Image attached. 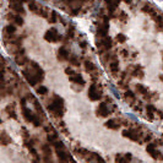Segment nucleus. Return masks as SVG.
I'll return each instance as SVG.
<instances>
[{
  "instance_id": "nucleus-1",
  "label": "nucleus",
  "mask_w": 163,
  "mask_h": 163,
  "mask_svg": "<svg viewBox=\"0 0 163 163\" xmlns=\"http://www.w3.org/2000/svg\"><path fill=\"white\" fill-rule=\"evenodd\" d=\"M142 135L140 130H137V129H133L130 128L129 130H124L123 131V136L131 140V141H135V142H142Z\"/></svg>"
},
{
  "instance_id": "nucleus-2",
  "label": "nucleus",
  "mask_w": 163,
  "mask_h": 163,
  "mask_svg": "<svg viewBox=\"0 0 163 163\" xmlns=\"http://www.w3.org/2000/svg\"><path fill=\"white\" fill-rule=\"evenodd\" d=\"M88 98H90L91 101H98L102 98V88L98 87V85L93 84L90 86V88H88Z\"/></svg>"
},
{
  "instance_id": "nucleus-3",
  "label": "nucleus",
  "mask_w": 163,
  "mask_h": 163,
  "mask_svg": "<svg viewBox=\"0 0 163 163\" xmlns=\"http://www.w3.org/2000/svg\"><path fill=\"white\" fill-rule=\"evenodd\" d=\"M45 40H48V42H58V40H63L64 38L58 35V32L55 28H50L48 32L45 33V36H44Z\"/></svg>"
},
{
  "instance_id": "nucleus-4",
  "label": "nucleus",
  "mask_w": 163,
  "mask_h": 163,
  "mask_svg": "<svg viewBox=\"0 0 163 163\" xmlns=\"http://www.w3.org/2000/svg\"><path fill=\"white\" fill-rule=\"evenodd\" d=\"M96 113H97L98 117L106 118V117H108V115L111 114V109L108 108V106L106 103H101V104H98V108H97Z\"/></svg>"
},
{
  "instance_id": "nucleus-5",
  "label": "nucleus",
  "mask_w": 163,
  "mask_h": 163,
  "mask_svg": "<svg viewBox=\"0 0 163 163\" xmlns=\"http://www.w3.org/2000/svg\"><path fill=\"white\" fill-rule=\"evenodd\" d=\"M22 75L25 76V79L27 80V82H28L31 86H36L38 80H37V76L33 75V74L30 71V70H23L22 71Z\"/></svg>"
},
{
  "instance_id": "nucleus-6",
  "label": "nucleus",
  "mask_w": 163,
  "mask_h": 163,
  "mask_svg": "<svg viewBox=\"0 0 163 163\" xmlns=\"http://www.w3.org/2000/svg\"><path fill=\"white\" fill-rule=\"evenodd\" d=\"M108 30H109V22H102L98 25V28H97V36L101 37V38H103L107 36V33H108Z\"/></svg>"
},
{
  "instance_id": "nucleus-7",
  "label": "nucleus",
  "mask_w": 163,
  "mask_h": 163,
  "mask_svg": "<svg viewBox=\"0 0 163 163\" xmlns=\"http://www.w3.org/2000/svg\"><path fill=\"white\" fill-rule=\"evenodd\" d=\"M121 125V119H118V118H114V119H109L106 123V128L111 129V130H118Z\"/></svg>"
},
{
  "instance_id": "nucleus-8",
  "label": "nucleus",
  "mask_w": 163,
  "mask_h": 163,
  "mask_svg": "<svg viewBox=\"0 0 163 163\" xmlns=\"http://www.w3.org/2000/svg\"><path fill=\"white\" fill-rule=\"evenodd\" d=\"M10 9L16 12L20 13V15H25V9L22 6V1H15V3H10Z\"/></svg>"
},
{
  "instance_id": "nucleus-9",
  "label": "nucleus",
  "mask_w": 163,
  "mask_h": 163,
  "mask_svg": "<svg viewBox=\"0 0 163 163\" xmlns=\"http://www.w3.org/2000/svg\"><path fill=\"white\" fill-rule=\"evenodd\" d=\"M31 66H32V69L36 71V76H37L38 82H40V81L44 79V71H43V69L37 63H31Z\"/></svg>"
},
{
  "instance_id": "nucleus-10",
  "label": "nucleus",
  "mask_w": 163,
  "mask_h": 163,
  "mask_svg": "<svg viewBox=\"0 0 163 163\" xmlns=\"http://www.w3.org/2000/svg\"><path fill=\"white\" fill-rule=\"evenodd\" d=\"M8 20H9V21H11L12 23L17 25V26H22L23 25V18L20 16V13H17V15H15V13H9V15H8Z\"/></svg>"
},
{
  "instance_id": "nucleus-11",
  "label": "nucleus",
  "mask_w": 163,
  "mask_h": 163,
  "mask_svg": "<svg viewBox=\"0 0 163 163\" xmlns=\"http://www.w3.org/2000/svg\"><path fill=\"white\" fill-rule=\"evenodd\" d=\"M129 70H131V76L133 77H144L145 75V72L144 70H142V66L141 65H137V66H135V67H129Z\"/></svg>"
},
{
  "instance_id": "nucleus-12",
  "label": "nucleus",
  "mask_w": 163,
  "mask_h": 163,
  "mask_svg": "<svg viewBox=\"0 0 163 163\" xmlns=\"http://www.w3.org/2000/svg\"><path fill=\"white\" fill-rule=\"evenodd\" d=\"M69 50H67L65 47H60L59 50H58V59L60 62H64V60H69Z\"/></svg>"
},
{
  "instance_id": "nucleus-13",
  "label": "nucleus",
  "mask_w": 163,
  "mask_h": 163,
  "mask_svg": "<svg viewBox=\"0 0 163 163\" xmlns=\"http://www.w3.org/2000/svg\"><path fill=\"white\" fill-rule=\"evenodd\" d=\"M124 99L128 102V103H130V106H134L135 104V101H136V96H135V93L133 91H125L124 94H123Z\"/></svg>"
},
{
  "instance_id": "nucleus-14",
  "label": "nucleus",
  "mask_w": 163,
  "mask_h": 163,
  "mask_svg": "<svg viewBox=\"0 0 163 163\" xmlns=\"http://www.w3.org/2000/svg\"><path fill=\"white\" fill-rule=\"evenodd\" d=\"M69 80L71 81V82H74V84H76V85H85V80H84V77L80 75V74H76V72H74L72 75H70L69 76Z\"/></svg>"
},
{
  "instance_id": "nucleus-15",
  "label": "nucleus",
  "mask_w": 163,
  "mask_h": 163,
  "mask_svg": "<svg viewBox=\"0 0 163 163\" xmlns=\"http://www.w3.org/2000/svg\"><path fill=\"white\" fill-rule=\"evenodd\" d=\"M22 115H23V118L26 121H28V123H32L33 119H35V115L36 114H32V112L30 109H27L26 107L22 108Z\"/></svg>"
},
{
  "instance_id": "nucleus-16",
  "label": "nucleus",
  "mask_w": 163,
  "mask_h": 163,
  "mask_svg": "<svg viewBox=\"0 0 163 163\" xmlns=\"http://www.w3.org/2000/svg\"><path fill=\"white\" fill-rule=\"evenodd\" d=\"M15 103H11V104H9L8 107L5 108V112H6V114L9 115L10 118H12V119H17V115H16V112H15Z\"/></svg>"
},
{
  "instance_id": "nucleus-17",
  "label": "nucleus",
  "mask_w": 163,
  "mask_h": 163,
  "mask_svg": "<svg viewBox=\"0 0 163 163\" xmlns=\"http://www.w3.org/2000/svg\"><path fill=\"white\" fill-rule=\"evenodd\" d=\"M57 154H58V158H59L60 161H64V162L72 161V158L70 157V154L66 153L64 150H57Z\"/></svg>"
},
{
  "instance_id": "nucleus-18",
  "label": "nucleus",
  "mask_w": 163,
  "mask_h": 163,
  "mask_svg": "<svg viewBox=\"0 0 163 163\" xmlns=\"http://www.w3.org/2000/svg\"><path fill=\"white\" fill-rule=\"evenodd\" d=\"M84 66H85V70L88 71V72H93V71H96V70H97L96 64L92 63V62H90V60H85Z\"/></svg>"
},
{
  "instance_id": "nucleus-19",
  "label": "nucleus",
  "mask_w": 163,
  "mask_h": 163,
  "mask_svg": "<svg viewBox=\"0 0 163 163\" xmlns=\"http://www.w3.org/2000/svg\"><path fill=\"white\" fill-rule=\"evenodd\" d=\"M15 62L18 65H25L28 63V58H27L25 54H20V55H15Z\"/></svg>"
},
{
  "instance_id": "nucleus-20",
  "label": "nucleus",
  "mask_w": 163,
  "mask_h": 163,
  "mask_svg": "<svg viewBox=\"0 0 163 163\" xmlns=\"http://www.w3.org/2000/svg\"><path fill=\"white\" fill-rule=\"evenodd\" d=\"M85 158H86V161H88V162H91V161H104L98 153H94V152H90Z\"/></svg>"
},
{
  "instance_id": "nucleus-21",
  "label": "nucleus",
  "mask_w": 163,
  "mask_h": 163,
  "mask_svg": "<svg viewBox=\"0 0 163 163\" xmlns=\"http://www.w3.org/2000/svg\"><path fill=\"white\" fill-rule=\"evenodd\" d=\"M109 70L112 74H118L119 71V60H113L109 64Z\"/></svg>"
},
{
  "instance_id": "nucleus-22",
  "label": "nucleus",
  "mask_w": 163,
  "mask_h": 163,
  "mask_svg": "<svg viewBox=\"0 0 163 163\" xmlns=\"http://www.w3.org/2000/svg\"><path fill=\"white\" fill-rule=\"evenodd\" d=\"M15 32H16V27L13 26L12 23L8 25L5 27V28L3 30V33H6V35H15Z\"/></svg>"
},
{
  "instance_id": "nucleus-23",
  "label": "nucleus",
  "mask_w": 163,
  "mask_h": 163,
  "mask_svg": "<svg viewBox=\"0 0 163 163\" xmlns=\"http://www.w3.org/2000/svg\"><path fill=\"white\" fill-rule=\"evenodd\" d=\"M0 142H1V145L3 146H6V145H9L10 142H11V139H10V136L6 133H1V139H0Z\"/></svg>"
},
{
  "instance_id": "nucleus-24",
  "label": "nucleus",
  "mask_w": 163,
  "mask_h": 163,
  "mask_svg": "<svg viewBox=\"0 0 163 163\" xmlns=\"http://www.w3.org/2000/svg\"><path fill=\"white\" fill-rule=\"evenodd\" d=\"M47 140H48L49 144L54 145V142L58 140V134H57L55 131H50V134L47 135Z\"/></svg>"
},
{
  "instance_id": "nucleus-25",
  "label": "nucleus",
  "mask_w": 163,
  "mask_h": 163,
  "mask_svg": "<svg viewBox=\"0 0 163 163\" xmlns=\"http://www.w3.org/2000/svg\"><path fill=\"white\" fill-rule=\"evenodd\" d=\"M135 90H136V92L139 94H142V96H144V94L147 92V88L144 85H141V84H137L136 86H135Z\"/></svg>"
},
{
  "instance_id": "nucleus-26",
  "label": "nucleus",
  "mask_w": 163,
  "mask_h": 163,
  "mask_svg": "<svg viewBox=\"0 0 163 163\" xmlns=\"http://www.w3.org/2000/svg\"><path fill=\"white\" fill-rule=\"evenodd\" d=\"M40 6V5H39ZM39 6L36 4V1L33 0V1H31V3H28V8H30V10L32 11V12H35V13H37V11L39 10Z\"/></svg>"
},
{
  "instance_id": "nucleus-27",
  "label": "nucleus",
  "mask_w": 163,
  "mask_h": 163,
  "mask_svg": "<svg viewBox=\"0 0 163 163\" xmlns=\"http://www.w3.org/2000/svg\"><path fill=\"white\" fill-rule=\"evenodd\" d=\"M154 11L153 6L151 4H145L144 6H142V12H147V13H152Z\"/></svg>"
},
{
  "instance_id": "nucleus-28",
  "label": "nucleus",
  "mask_w": 163,
  "mask_h": 163,
  "mask_svg": "<svg viewBox=\"0 0 163 163\" xmlns=\"http://www.w3.org/2000/svg\"><path fill=\"white\" fill-rule=\"evenodd\" d=\"M69 63L72 65V66H80V60L79 58H76L75 55H71L69 58Z\"/></svg>"
},
{
  "instance_id": "nucleus-29",
  "label": "nucleus",
  "mask_w": 163,
  "mask_h": 163,
  "mask_svg": "<svg viewBox=\"0 0 163 163\" xmlns=\"http://www.w3.org/2000/svg\"><path fill=\"white\" fill-rule=\"evenodd\" d=\"M48 21H49V23H55V22L58 21V15H57V12L50 11V16L48 17Z\"/></svg>"
},
{
  "instance_id": "nucleus-30",
  "label": "nucleus",
  "mask_w": 163,
  "mask_h": 163,
  "mask_svg": "<svg viewBox=\"0 0 163 163\" xmlns=\"http://www.w3.org/2000/svg\"><path fill=\"white\" fill-rule=\"evenodd\" d=\"M42 120H43V118H42V117L39 118V115H35V119H33L32 123H33V125H35L36 128H38V126L42 125Z\"/></svg>"
},
{
  "instance_id": "nucleus-31",
  "label": "nucleus",
  "mask_w": 163,
  "mask_h": 163,
  "mask_svg": "<svg viewBox=\"0 0 163 163\" xmlns=\"http://www.w3.org/2000/svg\"><path fill=\"white\" fill-rule=\"evenodd\" d=\"M118 87L119 88H121V90H128V87H129V85H128V80H123L121 79L119 82H118Z\"/></svg>"
},
{
  "instance_id": "nucleus-32",
  "label": "nucleus",
  "mask_w": 163,
  "mask_h": 163,
  "mask_svg": "<svg viewBox=\"0 0 163 163\" xmlns=\"http://www.w3.org/2000/svg\"><path fill=\"white\" fill-rule=\"evenodd\" d=\"M54 147H55V150H65V145L62 141H58V140L54 142Z\"/></svg>"
},
{
  "instance_id": "nucleus-33",
  "label": "nucleus",
  "mask_w": 163,
  "mask_h": 163,
  "mask_svg": "<svg viewBox=\"0 0 163 163\" xmlns=\"http://www.w3.org/2000/svg\"><path fill=\"white\" fill-rule=\"evenodd\" d=\"M42 151L44 152V154H48V156H50V154H52V150H50V147H49V145H47V144L42 145Z\"/></svg>"
},
{
  "instance_id": "nucleus-34",
  "label": "nucleus",
  "mask_w": 163,
  "mask_h": 163,
  "mask_svg": "<svg viewBox=\"0 0 163 163\" xmlns=\"http://www.w3.org/2000/svg\"><path fill=\"white\" fill-rule=\"evenodd\" d=\"M37 93L38 94H47L48 93V90H47V87H44V86H39V87H37Z\"/></svg>"
},
{
  "instance_id": "nucleus-35",
  "label": "nucleus",
  "mask_w": 163,
  "mask_h": 163,
  "mask_svg": "<svg viewBox=\"0 0 163 163\" xmlns=\"http://www.w3.org/2000/svg\"><path fill=\"white\" fill-rule=\"evenodd\" d=\"M66 36L69 37V38H74V37H75V30H74V27H70V28L67 30Z\"/></svg>"
},
{
  "instance_id": "nucleus-36",
  "label": "nucleus",
  "mask_w": 163,
  "mask_h": 163,
  "mask_svg": "<svg viewBox=\"0 0 163 163\" xmlns=\"http://www.w3.org/2000/svg\"><path fill=\"white\" fill-rule=\"evenodd\" d=\"M33 145H35V142H33V140H28V139H25V146L27 148H32Z\"/></svg>"
},
{
  "instance_id": "nucleus-37",
  "label": "nucleus",
  "mask_w": 163,
  "mask_h": 163,
  "mask_svg": "<svg viewBox=\"0 0 163 163\" xmlns=\"http://www.w3.org/2000/svg\"><path fill=\"white\" fill-rule=\"evenodd\" d=\"M30 152H31V154L33 156V157H35V159H33V161H40V158L38 157V154H37V151L35 150V148H30Z\"/></svg>"
},
{
  "instance_id": "nucleus-38",
  "label": "nucleus",
  "mask_w": 163,
  "mask_h": 163,
  "mask_svg": "<svg viewBox=\"0 0 163 163\" xmlns=\"http://www.w3.org/2000/svg\"><path fill=\"white\" fill-rule=\"evenodd\" d=\"M118 18H119L123 23H125V22H126V18H128V17H126V13H125V12H120L119 15H118Z\"/></svg>"
},
{
  "instance_id": "nucleus-39",
  "label": "nucleus",
  "mask_w": 163,
  "mask_h": 163,
  "mask_svg": "<svg viewBox=\"0 0 163 163\" xmlns=\"http://www.w3.org/2000/svg\"><path fill=\"white\" fill-rule=\"evenodd\" d=\"M125 40H126V37L124 35H118L117 36V42L118 43H125Z\"/></svg>"
},
{
  "instance_id": "nucleus-40",
  "label": "nucleus",
  "mask_w": 163,
  "mask_h": 163,
  "mask_svg": "<svg viewBox=\"0 0 163 163\" xmlns=\"http://www.w3.org/2000/svg\"><path fill=\"white\" fill-rule=\"evenodd\" d=\"M152 140V135L148 133V134H146L144 137H142V142H150Z\"/></svg>"
},
{
  "instance_id": "nucleus-41",
  "label": "nucleus",
  "mask_w": 163,
  "mask_h": 163,
  "mask_svg": "<svg viewBox=\"0 0 163 163\" xmlns=\"http://www.w3.org/2000/svg\"><path fill=\"white\" fill-rule=\"evenodd\" d=\"M156 108H154V106H152V104H147V107H146V112H152V113H156Z\"/></svg>"
},
{
  "instance_id": "nucleus-42",
  "label": "nucleus",
  "mask_w": 163,
  "mask_h": 163,
  "mask_svg": "<svg viewBox=\"0 0 163 163\" xmlns=\"http://www.w3.org/2000/svg\"><path fill=\"white\" fill-rule=\"evenodd\" d=\"M26 98H27V101H30V102H32V103H33V102L36 101L35 96H33L32 93H27V94H26Z\"/></svg>"
},
{
  "instance_id": "nucleus-43",
  "label": "nucleus",
  "mask_w": 163,
  "mask_h": 163,
  "mask_svg": "<svg viewBox=\"0 0 163 163\" xmlns=\"http://www.w3.org/2000/svg\"><path fill=\"white\" fill-rule=\"evenodd\" d=\"M98 77H99V74H97V72H94V71H93V74L91 75V80L94 82V81H97V80H98Z\"/></svg>"
},
{
  "instance_id": "nucleus-44",
  "label": "nucleus",
  "mask_w": 163,
  "mask_h": 163,
  "mask_svg": "<svg viewBox=\"0 0 163 163\" xmlns=\"http://www.w3.org/2000/svg\"><path fill=\"white\" fill-rule=\"evenodd\" d=\"M115 161H117V162H125L124 156H121V154H117V156H115Z\"/></svg>"
},
{
  "instance_id": "nucleus-45",
  "label": "nucleus",
  "mask_w": 163,
  "mask_h": 163,
  "mask_svg": "<svg viewBox=\"0 0 163 163\" xmlns=\"http://www.w3.org/2000/svg\"><path fill=\"white\" fill-rule=\"evenodd\" d=\"M144 98H145L146 101H151V99L153 98V94H151V93H147V92H146V93L144 94Z\"/></svg>"
},
{
  "instance_id": "nucleus-46",
  "label": "nucleus",
  "mask_w": 163,
  "mask_h": 163,
  "mask_svg": "<svg viewBox=\"0 0 163 163\" xmlns=\"http://www.w3.org/2000/svg\"><path fill=\"white\" fill-rule=\"evenodd\" d=\"M120 54H121V57H123V58H128L129 57V52L126 49H121L120 50Z\"/></svg>"
},
{
  "instance_id": "nucleus-47",
  "label": "nucleus",
  "mask_w": 163,
  "mask_h": 163,
  "mask_svg": "<svg viewBox=\"0 0 163 163\" xmlns=\"http://www.w3.org/2000/svg\"><path fill=\"white\" fill-rule=\"evenodd\" d=\"M59 126H60V130H62L64 134H66L67 133V130H66V128H65V123H63V121H62V123H60L59 124Z\"/></svg>"
},
{
  "instance_id": "nucleus-48",
  "label": "nucleus",
  "mask_w": 163,
  "mask_h": 163,
  "mask_svg": "<svg viewBox=\"0 0 163 163\" xmlns=\"http://www.w3.org/2000/svg\"><path fill=\"white\" fill-rule=\"evenodd\" d=\"M21 131H22V136H23V139H28V131H27L25 128L21 129Z\"/></svg>"
},
{
  "instance_id": "nucleus-49",
  "label": "nucleus",
  "mask_w": 163,
  "mask_h": 163,
  "mask_svg": "<svg viewBox=\"0 0 163 163\" xmlns=\"http://www.w3.org/2000/svg\"><path fill=\"white\" fill-rule=\"evenodd\" d=\"M65 72L67 74V76H70V75H72V74L75 72V71H74L72 69H70V67H66V69H65Z\"/></svg>"
},
{
  "instance_id": "nucleus-50",
  "label": "nucleus",
  "mask_w": 163,
  "mask_h": 163,
  "mask_svg": "<svg viewBox=\"0 0 163 163\" xmlns=\"http://www.w3.org/2000/svg\"><path fill=\"white\" fill-rule=\"evenodd\" d=\"M124 159H125V162H126V161H131V159H133L131 154H130V153H126V154L124 156Z\"/></svg>"
},
{
  "instance_id": "nucleus-51",
  "label": "nucleus",
  "mask_w": 163,
  "mask_h": 163,
  "mask_svg": "<svg viewBox=\"0 0 163 163\" xmlns=\"http://www.w3.org/2000/svg\"><path fill=\"white\" fill-rule=\"evenodd\" d=\"M26 102H27V98H21V101H20V103H21V108L26 107Z\"/></svg>"
},
{
  "instance_id": "nucleus-52",
  "label": "nucleus",
  "mask_w": 163,
  "mask_h": 163,
  "mask_svg": "<svg viewBox=\"0 0 163 163\" xmlns=\"http://www.w3.org/2000/svg\"><path fill=\"white\" fill-rule=\"evenodd\" d=\"M156 115H157L158 118L163 119V112H161V111H156Z\"/></svg>"
},
{
  "instance_id": "nucleus-53",
  "label": "nucleus",
  "mask_w": 163,
  "mask_h": 163,
  "mask_svg": "<svg viewBox=\"0 0 163 163\" xmlns=\"http://www.w3.org/2000/svg\"><path fill=\"white\" fill-rule=\"evenodd\" d=\"M44 130H45L47 133H49V131H54V130H53V128H52L50 125H49V126H45V128H44Z\"/></svg>"
},
{
  "instance_id": "nucleus-54",
  "label": "nucleus",
  "mask_w": 163,
  "mask_h": 163,
  "mask_svg": "<svg viewBox=\"0 0 163 163\" xmlns=\"http://www.w3.org/2000/svg\"><path fill=\"white\" fill-rule=\"evenodd\" d=\"M86 45H87V43H86V42H81V43H80V47H81L82 49H85V48H86Z\"/></svg>"
},
{
  "instance_id": "nucleus-55",
  "label": "nucleus",
  "mask_w": 163,
  "mask_h": 163,
  "mask_svg": "<svg viewBox=\"0 0 163 163\" xmlns=\"http://www.w3.org/2000/svg\"><path fill=\"white\" fill-rule=\"evenodd\" d=\"M74 1V0H69V3H72Z\"/></svg>"
}]
</instances>
